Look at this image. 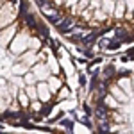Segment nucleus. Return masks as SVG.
<instances>
[{"mask_svg":"<svg viewBox=\"0 0 134 134\" xmlns=\"http://www.w3.org/2000/svg\"><path fill=\"white\" fill-rule=\"evenodd\" d=\"M73 79L31 0H0V118L54 120L75 98Z\"/></svg>","mask_w":134,"mask_h":134,"instance_id":"f257e3e1","label":"nucleus"},{"mask_svg":"<svg viewBox=\"0 0 134 134\" xmlns=\"http://www.w3.org/2000/svg\"><path fill=\"white\" fill-rule=\"evenodd\" d=\"M68 41L91 54L134 50V0H34Z\"/></svg>","mask_w":134,"mask_h":134,"instance_id":"f03ea898","label":"nucleus"},{"mask_svg":"<svg viewBox=\"0 0 134 134\" xmlns=\"http://www.w3.org/2000/svg\"><path fill=\"white\" fill-rule=\"evenodd\" d=\"M97 134H134V66H107L93 86Z\"/></svg>","mask_w":134,"mask_h":134,"instance_id":"7ed1b4c3","label":"nucleus"}]
</instances>
